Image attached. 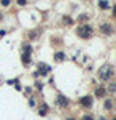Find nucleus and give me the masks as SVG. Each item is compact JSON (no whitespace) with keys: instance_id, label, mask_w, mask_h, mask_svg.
Wrapping results in <instances>:
<instances>
[{"instance_id":"nucleus-11","label":"nucleus","mask_w":116,"mask_h":120,"mask_svg":"<svg viewBox=\"0 0 116 120\" xmlns=\"http://www.w3.org/2000/svg\"><path fill=\"white\" fill-rule=\"evenodd\" d=\"M68 120H74V119H68Z\"/></svg>"},{"instance_id":"nucleus-9","label":"nucleus","mask_w":116,"mask_h":120,"mask_svg":"<svg viewBox=\"0 0 116 120\" xmlns=\"http://www.w3.org/2000/svg\"><path fill=\"white\" fill-rule=\"evenodd\" d=\"M110 90H111V91H116V85H115V83H113V85H110Z\"/></svg>"},{"instance_id":"nucleus-12","label":"nucleus","mask_w":116,"mask_h":120,"mask_svg":"<svg viewBox=\"0 0 116 120\" xmlns=\"http://www.w3.org/2000/svg\"><path fill=\"white\" fill-rule=\"evenodd\" d=\"M100 120H105V119H100Z\"/></svg>"},{"instance_id":"nucleus-2","label":"nucleus","mask_w":116,"mask_h":120,"mask_svg":"<svg viewBox=\"0 0 116 120\" xmlns=\"http://www.w3.org/2000/svg\"><path fill=\"white\" fill-rule=\"evenodd\" d=\"M108 72H110V67H108V66H106V67H103V69L100 71V79H108V77H110V74H108Z\"/></svg>"},{"instance_id":"nucleus-6","label":"nucleus","mask_w":116,"mask_h":120,"mask_svg":"<svg viewBox=\"0 0 116 120\" xmlns=\"http://www.w3.org/2000/svg\"><path fill=\"white\" fill-rule=\"evenodd\" d=\"M55 58H57L58 61H61V59H65V55H63V53H57V56H55Z\"/></svg>"},{"instance_id":"nucleus-13","label":"nucleus","mask_w":116,"mask_h":120,"mask_svg":"<svg viewBox=\"0 0 116 120\" xmlns=\"http://www.w3.org/2000/svg\"><path fill=\"white\" fill-rule=\"evenodd\" d=\"M115 120H116V119H115Z\"/></svg>"},{"instance_id":"nucleus-10","label":"nucleus","mask_w":116,"mask_h":120,"mask_svg":"<svg viewBox=\"0 0 116 120\" xmlns=\"http://www.w3.org/2000/svg\"><path fill=\"white\" fill-rule=\"evenodd\" d=\"M18 3L19 5H26V0H18Z\"/></svg>"},{"instance_id":"nucleus-1","label":"nucleus","mask_w":116,"mask_h":120,"mask_svg":"<svg viewBox=\"0 0 116 120\" xmlns=\"http://www.w3.org/2000/svg\"><path fill=\"white\" fill-rule=\"evenodd\" d=\"M77 34L81 35V37H84V38H87V37H90L92 35V27L90 26H81V27L77 29Z\"/></svg>"},{"instance_id":"nucleus-5","label":"nucleus","mask_w":116,"mask_h":120,"mask_svg":"<svg viewBox=\"0 0 116 120\" xmlns=\"http://www.w3.org/2000/svg\"><path fill=\"white\" fill-rule=\"evenodd\" d=\"M100 7L102 8H108V2L106 0H100Z\"/></svg>"},{"instance_id":"nucleus-7","label":"nucleus","mask_w":116,"mask_h":120,"mask_svg":"<svg viewBox=\"0 0 116 120\" xmlns=\"http://www.w3.org/2000/svg\"><path fill=\"white\" fill-rule=\"evenodd\" d=\"M58 99H60V104H66V99H65V98H63V96H60V98H58Z\"/></svg>"},{"instance_id":"nucleus-4","label":"nucleus","mask_w":116,"mask_h":120,"mask_svg":"<svg viewBox=\"0 0 116 120\" xmlns=\"http://www.w3.org/2000/svg\"><path fill=\"white\" fill-rule=\"evenodd\" d=\"M95 94L97 96H103V94H105V88H98V90L95 91Z\"/></svg>"},{"instance_id":"nucleus-8","label":"nucleus","mask_w":116,"mask_h":120,"mask_svg":"<svg viewBox=\"0 0 116 120\" xmlns=\"http://www.w3.org/2000/svg\"><path fill=\"white\" fill-rule=\"evenodd\" d=\"M82 120H94V119H92V115H84V119H82Z\"/></svg>"},{"instance_id":"nucleus-3","label":"nucleus","mask_w":116,"mask_h":120,"mask_svg":"<svg viewBox=\"0 0 116 120\" xmlns=\"http://www.w3.org/2000/svg\"><path fill=\"white\" fill-rule=\"evenodd\" d=\"M81 104H82L84 107H89V106H92V98H89V96L82 98V99H81Z\"/></svg>"}]
</instances>
